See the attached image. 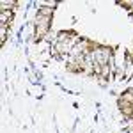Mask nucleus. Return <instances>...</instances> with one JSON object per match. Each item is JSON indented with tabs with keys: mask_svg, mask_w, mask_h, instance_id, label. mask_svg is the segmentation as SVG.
I'll list each match as a JSON object with an SVG mask.
<instances>
[{
	"mask_svg": "<svg viewBox=\"0 0 133 133\" xmlns=\"http://www.w3.org/2000/svg\"><path fill=\"white\" fill-rule=\"evenodd\" d=\"M0 5H2V9H4V11H9L11 7H14V5H16V2H14V0H7V2H5V0H2V4H0Z\"/></svg>",
	"mask_w": 133,
	"mask_h": 133,
	"instance_id": "f257e3e1",
	"label": "nucleus"
},
{
	"mask_svg": "<svg viewBox=\"0 0 133 133\" xmlns=\"http://www.w3.org/2000/svg\"><path fill=\"white\" fill-rule=\"evenodd\" d=\"M123 101H128L133 107V92H124L123 94Z\"/></svg>",
	"mask_w": 133,
	"mask_h": 133,
	"instance_id": "f03ea898",
	"label": "nucleus"
},
{
	"mask_svg": "<svg viewBox=\"0 0 133 133\" xmlns=\"http://www.w3.org/2000/svg\"><path fill=\"white\" fill-rule=\"evenodd\" d=\"M11 18H12V12H11V11H4V12H2V25H4L5 21H9Z\"/></svg>",
	"mask_w": 133,
	"mask_h": 133,
	"instance_id": "7ed1b4c3",
	"label": "nucleus"
}]
</instances>
